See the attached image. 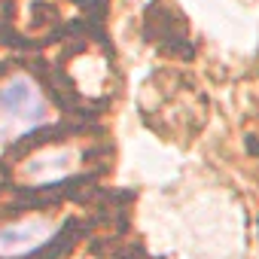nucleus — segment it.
Returning a JSON list of instances; mask_svg holds the SVG:
<instances>
[{
  "mask_svg": "<svg viewBox=\"0 0 259 259\" xmlns=\"http://www.w3.org/2000/svg\"><path fill=\"white\" fill-rule=\"evenodd\" d=\"M46 101L28 76H13L0 89V141H16L46 119Z\"/></svg>",
  "mask_w": 259,
  "mask_h": 259,
  "instance_id": "obj_1",
  "label": "nucleus"
},
{
  "mask_svg": "<svg viewBox=\"0 0 259 259\" xmlns=\"http://www.w3.org/2000/svg\"><path fill=\"white\" fill-rule=\"evenodd\" d=\"M73 159H76V153H70V150H46V153L28 159V165H22V177L37 183V186L55 183L70 171Z\"/></svg>",
  "mask_w": 259,
  "mask_h": 259,
  "instance_id": "obj_3",
  "label": "nucleus"
},
{
  "mask_svg": "<svg viewBox=\"0 0 259 259\" xmlns=\"http://www.w3.org/2000/svg\"><path fill=\"white\" fill-rule=\"evenodd\" d=\"M58 238L49 217H19L0 223V259H31Z\"/></svg>",
  "mask_w": 259,
  "mask_h": 259,
  "instance_id": "obj_2",
  "label": "nucleus"
}]
</instances>
